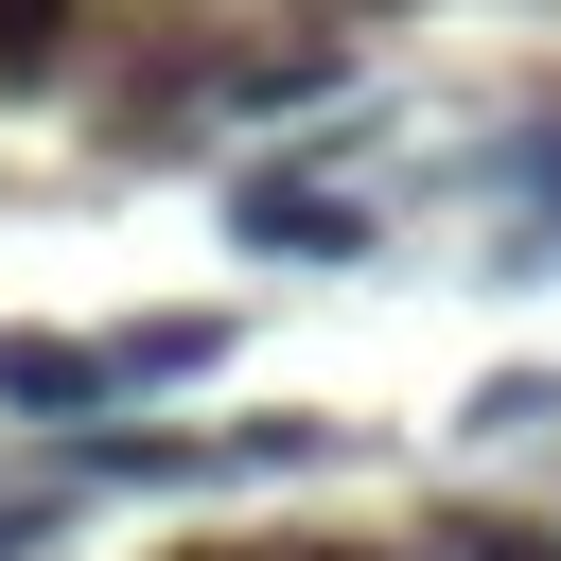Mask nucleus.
Here are the masks:
<instances>
[{"mask_svg": "<svg viewBox=\"0 0 561 561\" xmlns=\"http://www.w3.org/2000/svg\"><path fill=\"white\" fill-rule=\"evenodd\" d=\"M228 245L245 263H368V210L316 175H228Z\"/></svg>", "mask_w": 561, "mask_h": 561, "instance_id": "f257e3e1", "label": "nucleus"}, {"mask_svg": "<svg viewBox=\"0 0 561 561\" xmlns=\"http://www.w3.org/2000/svg\"><path fill=\"white\" fill-rule=\"evenodd\" d=\"M123 403V351H88V333H0V421H105Z\"/></svg>", "mask_w": 561, "mask_h": 561, "instance_id": "f03ea898", "label": "nucleus"}, {"mask_svg": "<svg viewBox=\"0 0 561 561\" xmlns=\"http://www.w3.org/2000/svg\"><path fill=\"white\" fill-rule=\"evenodd\" d=\"M123 351V386H193L210 351H228V316H140V333H105Z\"/></svg>", "mask_w": 561, "mask_h": 561, "instance_id": "7ed1b4c3", "label": "nucleus"}, {"mask_svg": "<svg viewBox=\"0 0 561 561\" xmlns=\"http://www.w3.org/2000/svg\"><path fill=\"white\" fill-rule=\"evenodd\" d=\"M561 421V368H491L473 403H456V438H543Z\"/></svg>", "mask_w": 561, "mask_h": 561, "instance_id": "20e7f679", "label": "nucleus"}, {"mask_svg": "<svg viewBox=\"0 0 561 561\" xmlns=\"http://www.w3.org/2000/svg\"><path fill=\"white\" fill-rule=\"evenodd\" d=\"M508 175H526V228H508V263H561V123H526V158H508Z\"/></svg>", "mask_w": 561, "mask_h": 561, "instance_id": "39448f33", "label": "nucleus"}, {"mask_svg": "<svg viewBox=\"0 0 561 561\" xmlns=\"http://www.w3.org/2000/svg\"><path fill=\"white\" fill-rule=\"evenodd\" d=\"M53 53H70V0H0V88H35Z\"/></svg>", "mask_w": 561, "mask_h": 561, "instance_id": "423d86ee", "label": "nucleus"}, {"mask_svg": "<svg viewBox=\"0 0 561 561\" xmlns=\"http://www.w3.org/2000/svg\"><path fill=\"white\" fill-rule=\"evenodd\" d=\"M438 561H561V526H508V508H473V526H438Z\"/></svg>", "mask_w": 561, "mask_h": 561, "instance_id": "0eeeda50", "label": "nucleus"}, {"mask_svg": "<svg viewBox=\"0 0 561 561\" xmlns=\"http://www.w3.org/2000/svg\"><path fill=\"white\" fill-rule=\"evenodd\" d=\"M53 543V491H0V561H35Z\"/></svg>", "mask_w": 561, "mask_h": 561, "instance_id": "6e6552de", "label": "nucleus"}]
</instances>
